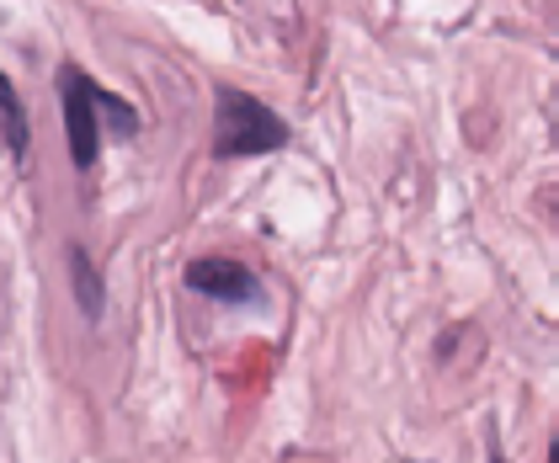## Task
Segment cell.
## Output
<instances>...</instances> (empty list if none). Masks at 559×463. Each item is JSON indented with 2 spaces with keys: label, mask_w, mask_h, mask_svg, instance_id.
<instances>
[{
  "label": "cell",
  "mask_w": 559,
  "mask_h": 463,
  "mask_svg": "<svg viewBox=\"0 0 559 463\" xmlns=\"http://www.w3.org/2000/svg\"><path fill=\"white\" fill-rule=\"evenodd\" d=\"M288 144V123L251 91L218 85L214 91V161H257Z\"/></svg>",
  "instance_id": "cell-1"
},
{
  "label": "cell",
  "mask_w": 559,
  "mask_h": 463,
  "mask_svg": "<svg viewBox=\"0 0 559 463\" xmlns=\"http://www.w3.org/2000/svg\"><path fill=\"white\" fill-rule=\"evenodd\" d=\"M53 85H59V107H64V133H70V166L91 170L96 166V150H102V112H96V81L75 59H64L53 70Z\"/></svg>",
  "instance_id": "cell-2"
},
{
  "label": "cell",
  "mask_w": 559,
  "mask_h": 463,
  "mask_svg": "<svg viewBox=\"0 0 559 463\" xmlns=\"http://www.w3.org/2000/svg\"><path fill=\"white\" fill-rule=\"evenodd\" d=\"M187 288L214 298V304H251L261 294L257 272L240 266L235 256H198V261H187Z\"/></svg>",
  "instance_id": "cell-3"
},
{
  "label": "cell",
  "mask_w": 559,
  "mask_h": 463,
  "mask_svg": "<svg viewBox=\"0 0 559 463\" xmlns=\"http://www.w3.org/2000/svg\"><path fill=\"white\" fill-rule=\"evenodd\" d=\"M70 294H75V304H81L86 320H102L107 283H102V272H96V261H91L86 246H70Z\"/></svg>",
  "instance_id": "cell-4"
},
{
  "label": "cell",
  "mask_w": 559,
  "mask_h": 463,
  "mask_svg": "<svg viewBox=\"0 0 559 463\" xmlns=\"http://www.w3.org/2000/svg\"><path fill=\"white\" fill-rule=\"evenodd\" d=\"M0 133H5L11 155L22 161V155H27V144H33V133H27V112H22V96H16V85H11V75H5V70H0Z\"/></svg>",
  "instance_id": "cell-5"
}]
</instances>
